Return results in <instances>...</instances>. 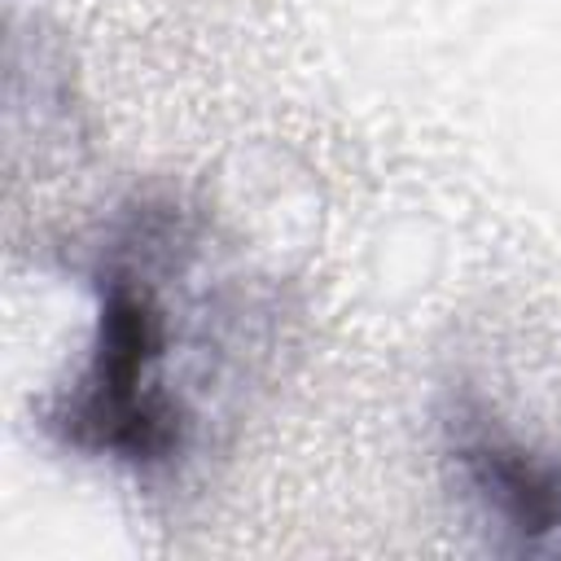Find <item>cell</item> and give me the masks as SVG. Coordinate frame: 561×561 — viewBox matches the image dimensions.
Segmentation results:
<instances>
[{"label": "cell", "instance_id": "1", "mask_svg": "<svg viewBox=\"0 0 561 561\" xmlns=\"http://www.w3.org/2000/svg\"><path fill=\"white\" fill-rule=\"evenodd\" d=\"M171 254L175 219L140 210L96 263V311L83 364L44 412L61 447L131 469H162L184 451L193 416L171 377L180 329L162 289Z\"/></svg>", "mask_w": 561, "mask_h": 561}, {"label": "cell", "instance_id": "2", "mask_svg": "<svg viewBox=\"0 0 561 561\" xmlns=\"http://www.w3.org/2000/svg\"><path fill=\"white\" fill-rule=\"evenodd\" d=\"M451 460L500 548L561 557V456H539L482 421H460Z\"/></svg>", "mask_w": 561, "mask_h": 561}]
</instances>
